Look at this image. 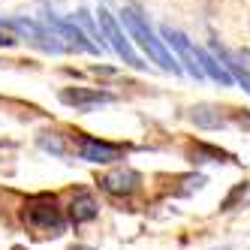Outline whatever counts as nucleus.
Segmentation results:
<instances>
[{
  "label": "nucleus",
  "instance_id": "f257e3e1",
  "mask_svg": "<svg viewBox=\"0 0 250 250\" xmlns=\"http://www.w3.org/2000/svg\"><path fill=\"white\" fill-rule=\"evenodd\" d=\"M121 21H124V27H127L130 40H136L142 48H145V51H148V58H151L154 63H160L163 69H172V73H181L178 61L166 51L163 40H157V37H154V30L148 27L145 19H142V12H139V9H124V12H121Z\"/></svg>",
  "mask_w": 250,
  "mask_h": 250
},
{
  "label": "nucleus",
  "instance_id": "f03ea898",
  "mask_svg": "<svg viewBox=\"0 0 250 250\" xmlns=\"http://www.w3.org/2000/svg\"><path fill=\"white\" fill-rule=\"evenodd\" d=\"M24 223L37 232V235H61L63 232V214L58 208V199L48 193H40L27 199L24 208Z\"/></svg>",
  "mask_w": 250,
  "mask_h": 250
},
{
  "label": "nucleus",
  "instance_id": "7ed1b4c3",
  "mask_svg": "<svg viewBox=\"0 0 250 250\" xmlns=\"http://www.w3.org/2000/svg\"><path fill=\"white\" fill-rule=\"evenodd\" d=\"M97 19H100V27H103V37L109 40V45L118 51V55L127 61L130 66H145L142 63V58L133 51V45H130V37H124V30H121V24L115 21V15L109 12V9H100L97 12Z\"/></svg>",
  "mask_w": 250,
  "mask_h": 250
},
{
  "label": "nucleus",
  "instance_id": "20e7f679",
  "mask_svg": "<svg viewBox=\"0 0 250 250\" xmlns=\"http://www.w3.org/2000/svg\"><path fill=\"white\" fill-rule=\"evenodd\" d=\"M79 139V157L82 160H91V163H115V160L124 157V148L121 145H112V142H100L94 136H84V133H76Z\"/></svg>",
  "mask_w": 250,
  "mask_h": 250
},
{
  "label": "nucleus",
  "instance_id": "39448f33",
  "mask_svg": "<svg viewBox=\"0 0 250 250\" xmlns=\"http://www.w3.org/2000/svg\"><path fill=\"white\" fill-rule=\"evenodd\" d=\"M45 24H48V30H55L58 40H66L69 45H76L82 51H91V55H97V51H100V45L87 42V37L76 27V21H63V19H55V15H45Z\"/></svg>",
  "mask_w": 250,
  "mask_h": 250
},
{
  "label": "nucleus",
  "instance_id": "423d86ee",
  "mask_svg": "<svg viewBox=\"0 0 250 250\" xmlns=\"http://www.w3.org/2000/svg\"><path fill=\"white\" fill-rule=\"evenodd\" d=\"M163 40L178 48V58H181V63L187 66V73L196 76V79H202V66H199V58H196V45L187 42L184 33H181V30H172V27L166 24V27H163Z\"/></svg>",
  "mask_w": 250,
  "mask_h": 250
},
{
  "label": "nucleus",
  "instance_id": "0eeeda50",
  "mask_svg": "<svg viewBox=\"0 0 250 250\" xmlns=\"http://www.w3.org/2000/svg\"><path fill=\"white\" fill-rule=\"evenodd\" d=\"M61 103L76 105V109H94V105H100V103H112V94L97 91V87H63Z\"/></svg>",
  "mask_w": 250,
  "mask_h": 250
},
{
  "label": "nucleus",
  "instance_id": "6e6552de",
  "mask_svg": "<svg viewBox=\"0 0 250 250\" xmlns=\"http://www.w3.org/2000/svg\"><path fill=\"white\" fill-rule=\"evenodd\" d=\"M139 184H142V175L133 172V169H118V172L105 175L100 181V187L105 193H112V196H130V193L139 190Z\"/></svg>",
  "mask_w": 250,
  "mask_h": 250
},
{
  "label": "nucleus",
  "instance_id": "1a4fd4ad",
  "mask_svg": "<svg viewBox=\"0 0 250 250\" xmlns=\"http://www.w3.org/2000/svg\"><path fill=\"white\" fill-rule=\"evenodd\" d=\"M97 211H100V205H97V199H94L87 190H79V193L73 196V205H69V217H73V223L94 220Z\"/></svg>",
  "mask_w": 250,
  "mask_h": 250
},
{
  "label": "nucleus",
  "instance_id": "9d476101",
  "mask_svg": "<svg viewBox=\"0 0 250 250\" xmlns=\"http://www.w3.org/2000/svg\"><path fill=\"white\" fill-rule=\"evenodd\" d=\"M196 58H199V66H202V76H211L214 82H220V84H232V76L226 73V66H220L217 61H214L208 51L202 48H196Z\"/></svg>",
  "mask_w": 250,
  "mask_h": 250
},
{
  "label": "nucleus",
  "instance_id": "9b49d317",
  "mask_svg": "<svg viewBox=\"0 0 250 250\" xmlns=\"http://www.w3.org/2000/svg\"><path fill=\"white\" fill-rule=\"evenodd\" d=\"M190 118L199 124V127H208V130H214V127H220V124H223L220 109H214V105H193Z\"/></svg>",
  "mask_w": 250,
  "mask_h": 250
},
{
  "label": "nucleus",
  "instance_id": "f8f14e48",
  "mask_svg": "<svg viewBox=\"0 0 250 250\" xmlns=\"http://www.w3.org/2000/svg\"><path fill=\"white\" fill-rule=\"evenodd\" d=\"M220 55H223V61H226V73L232 76V82L238 79V82H241V84L247 87V91H250V73H247V69H244V66H241V63H238L235 58L229 55V51H220Z\"/></svg>",
  "mask_w": 250,
  "mask_h": 250
},
{
  "label": "nucleus",
  "instance_id": "ddd939ff",
  "mask_svg": "<svg viewBox=\"0 0 250 250\" xmlns=\"http://www.w3.org/2000/svg\"><path fill=\"white\" fill-rule=\"evenodd\" d=\"M238 202H250V184H238L226 199H223V211H232Z\"/></svg>",
  "mask_w": 250,
  "mask_h": 250
},
{
  "label": "nucleus",
  "instance_id": "4468645a",
  "mask_svg": "<svg viewBox=\"0 0 250 250\" xmlns=\"http://www.w3.org/2000/svg\"><path fill=\"white\" fill-rule=\"evenodd\" d=\"M235 121H238V127L250 130V112H238V115H235Z\"/></svg>",
  "mask_w": 250,
  "mask_h": 250
},
{
  "label": "nucleus",
  "instance_id": "2eb2a0df",
  "mask_svg": "<svg viewBox=\"0 0 250 250\" xmlns=\"http://www.w3.org/2000/svg\"><path fill=\"white\" fill-rule=\"evenodd\" d=\"M15 45V37H9V33H0V48H9Z\"/></svg>",
  "mask_w": 250,
  "mask_h": 250
}]
</instances>
